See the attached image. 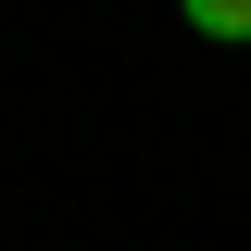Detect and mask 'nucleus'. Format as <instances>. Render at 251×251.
<instances>
[{"label":"nucleus","instance_id":"f257e3e1","mask_svg":"<svg viewBox=\"0 0 251 251\" xmlns=\"http://www.w3.org/2000/svg\"><path fill=\"white\" fill-rule=\"evenodd\" d=\"M176 13H188L201 38H251V0H176Z\"/></svg>","mask_w":251,"mask_h":251}]
</instances>
